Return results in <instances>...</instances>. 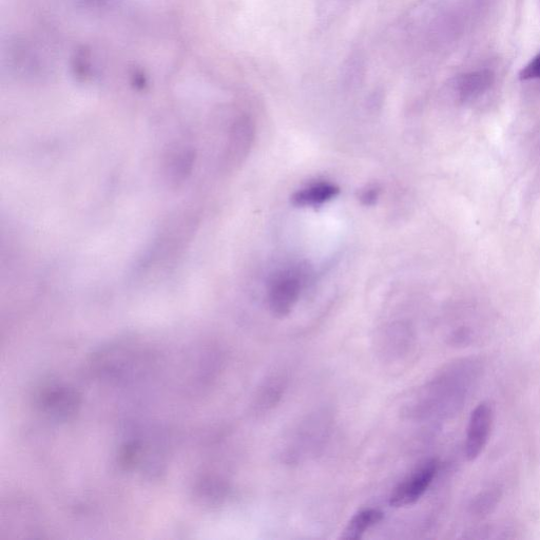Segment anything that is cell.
I'll return each instance as SVG.
<instances>
[{"instance_id": "3957f363", "label": "cell", "mask_w": 540, "mask_h": 540, "mask_svg": "<svg viewBox=\"0 0 540 540\" xmlns=\"http://www.w3.org/2000/svg\"><path fill=\"white\" fill-rule=\"evenodd\" d=\"M493 426V410L487 402H481L472 412L466 441V456L476 460L484 452Z\"/></svg>"}, {"instance_id": "8992f818", "label": "cell", "mask_w": 540, "mask_h": 540, "mask_svg": "<svg viewBox=\"0 0 540 540\" xmlns=\"http://www.w3.org/2000/svg\"><path fill=\"white\" fill-rule=\"evenodd\" d=\"M339 189L331 183H317L297 192L294 202L298 206L315 207L331 201L338 195Z\"/></svg>"}, {"instance_id": "9c48e42d", "label": "cell", "mask_w": 540, "mask_h": 540, "mask_svg": "<svg viewBox=\"0 0 540 540\" xmlns=\"http://www.w3.org/2000/svg\"><path fill=\"white\" fill-rule=\"evenodd\" d=\"M377 198H378V190L373 188V189L365 190L363 192L361 200L366 205H372L376 202Z\"/></svg>"}, {"instance_id": "52a82bcc", "label": "cell", "mask_w": 540, "mask_h": 540, "mask_svg": "<svg viewBox=\"0 0 540 540\" xmlns=\"http://www.w3.org/2000/svg\"><path fill=\"white\" fill-rule=\"evenodd\" d=\"M499 495L496 492H486L481 494L475 501L473 507L477 514H484L495 508Z\"/></svg>"}, {"instance_id": "6da1fadb", "label": "cell", "mask_w": 540, "mask_h": 540, "mask_svg": "<svg viewBox=\"0 0 540 540\" xmlns=\"http://www.w3.org/2000/svg\"><path fill=\"white\" fill-rule=\"evenodd\" d=\"M306 275L304 267L297 265L280 270L273 277L269 286L268 305L276 317L284 318L292 313L300 298Z\"/></svg>"}, {"instance_id": "5b68a950", "label": "cell", "mask_w": 540, "mask_h": 540, "mask_svg": "<svg viewBox=\"0 0 540 540\" xmlns=\"http://www.w3.org/2000/svg\"><path fill=\"white\" fill-rule=\"evenodd\" d=\"M383 517V513L376 509L360 511L346 525L340 538L343 540L361 539L366 532L382 522Z\"/></svg>"}, {"instance_id": "ba28073f", "label": "cell", "mask_w": 540, "mask_h": 540, "mask_svg": "<svg viewBox=\"0 0 540 540\" xmlns=\"http://www.w3.org/2000/svg\"><path fill=\"white\" fill-rule=\"evenodd\" d=\"M520 81L540 80V53L519 72Z\"/></svg>"}, {"instance_id": "7a4b0ae2", "label": "cell", "mask_w": 540, "mask_h": 540, "mask_svg": "<svg viewBox=\"0 0 540 540\" xmlns=\"http://www.w3.org/2000/svg\"><path fill=\"white\" fill-rule=\"evenodd\" d=\"M438 472V462L431 460L405 479L394 490L390 505L394 508H404L415 505L431 487Z\"/></svg>"}, {"instance_id": "277c9868", "label": "cell", "mask_w": 540, "mask_h": 540, "mask_svg": "<svg viewBox=\"0 0 540 540\" xmlns=\"http://www.w3.org/2000/svg\"><path fill=\"white\" fill-rule=\"evenodd\" d=\"M495 76L490 70H479L458 77L456 92L462 102L472 101L487 92L494 84Z\"/></svg>"}]
</instances>
